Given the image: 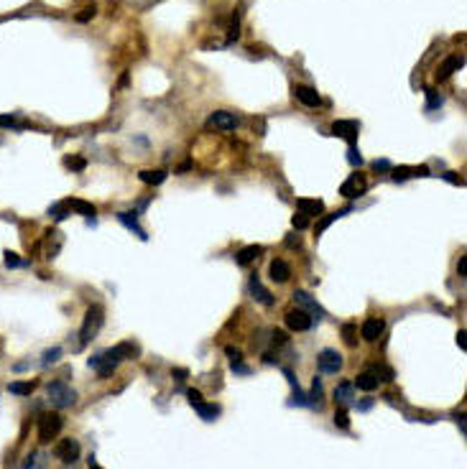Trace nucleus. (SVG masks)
<instances>
[{"label":"nucleus","instance_id":"7c9ffc66","mask_svg":"<svg viewBox=\"0 0 467 469\" xmlns=\"http://www.w3.org/2000/svg\"><path fill=\"white\" fill-rule=\"evenodd\" d=\"M347 161H350L353 166H358V168L363 166V156H360V151L355 148V143H353V146H350V151H347Z\"/></svg>","mask_w":467,"mask_h":469},{"label":"nucleus","instance_id":"c03bdc74","mask_svg":"<svg viewBox=\"0 0 467 469\" xmlns=\"http://www.w3.org/2000/svg\"><path fill=\"white\" fill-rule=\"evenodd\" d=\"M23 469H38V454L28 456V461H26V466H23Z\"/></svg>","mask_w":467,"mask_h":469},{"label":"nucleus","instance_id":"f8f14e48","mask_svg":"<svg viewBox=\"0 0 467 469\" xmlns=\"http://www.w3.org/2000/svg\"><path fill=\"white\" fill-rule=\"evenodd\" d=\"M250 293H253V299H255L258 304H263V306H274V296H271V291L260 283L258 276L250 278Z\"/></svg>","mask_w":467,"mask_h":469},{"label":"nucleus","instance_id":"ddd939ff","mask_svg":"<svg viewBox=\"0 0 467 469\" xmlns=\"http://www.w3.org/2000/svg\"><path fill=\"white\" fill-rule=\"evenodd\" d=\"M294 95H296V100L301 102V105H306V107H317L322 100H319V92L314 90V87H306V84H296L294 87Z\"/></svg>","mask_w":467,"mask_h":469},{"label":"nucleus","instance_id":"20e7f679","mask_svg":"<svg viewBox=\"0 0 467 469\" xmlns=\"http://www.w3.org/2000/svg\"><path fill=\"white\" fill-rule=\"evenodd\" d=\"M105 311H102V306H90L87 309V314H85V321H82V331H80V337H82V345H87L92 337H95V334L100 331V326H102V316Z\"/></svg>","mask_w":467,"mask_h":469},{"label":"nucleus","instance_id":"393cba45","mask_svg":"<svg viewBox=\"0 0 467 469\" xmlns=\"http://www.w3.org/2000/svg\"><path fill=\"white\" fill-rule=\"evenodd\" d=\"M49 215L54 217V220H66L69 217V202H59V204H54V207H49Z\"/></svg>","mask_w":467,"mask_h":469},{"label":"nucleus","instance_id":"de8ad7c7","mask_svg":"<svg viewBox=\"0 0 467 469\" xmlns=\"http://www.w3.org/2000/svg\"><path fill=\"white\" fill-rule=\"evenodd\" d=\"M232 370H235V372H243V375H245V372H250V370H248L245 365H240V362H232Z\"/></svg>","mask_w":467,"mask_h":469},{"label":"nucleus","instance_id":"c85d7f7f","mask_svg":"<svg viewBox=\"0 0 467 469\" xmlns=\"http://www.w3.org/2000/svg\"><path fill=\"white\" fill-rule=\"evenodd\" d=\"M342 334H345V345H347V347H355V345H358V339H355V326H353V324H345V326H342Z\"/></svg>","mask_w":467,"mask_h":469},{"label":"nucleus","instance_id":"c9c22d12","mask_svg":"<svg viewBox=\"0 0 467 469\" xmlns=\"http://www.w3.org/2000/svg\"><path fill=\"white\" fill-rule=\"evenodd\" d=\"M3 255H6V265H8V268H18V265H23V260H21V258H18L16 252H11V250H6Z\"/></svg>","mask_w":467,"mask_h":469},{"label":"nucleus","instance_id":"a878e982","mask_svg":"<svg viewBox=\"0 0 467 469\" xmlns=\"http://www.w3.org/2000/svg\"><path fill=\"white\" fill-rule=\"evenodd\" d=\"M355 186H358V174H353V176L340 186V194H342V196H360V194L355 191Z\"/></svg>","mask_w":467,"mask_h":469},{"label":"nucleus","instance_id":"2eb2a0df","mask_svg":"<svg viewBox=\"0 0 467 469\" xmlns=\"http://www.w3.org/2000/svg\"><path fill=\"white\" fill-rule=\"evenodd\" d=\"M268 273H271V281L276 283H286L291 278V265L286 260H274L271 268H268Z\"/></svg>","mask_w":467,"mask_h":469},{"label":"nucleus","instance_id":"58836bf2","mask_svg":"<svg viewBox=\"0 0 467 469\" xmlns=\"http://www.w3.org/2000/svg\"><path fill=\"white\" fill-rule=\"evenodd\" d=\"M186 398H189L191 406L194 403H202V393H199V390H186Z\"/></svg>","mask_w":467,"mask_h":469},{"label":"nucleus","instance_id":"6e6552de","mask_svg":"<svg viewBox=\"0 0 467 469\" xmlns=\"http://www.w3.org/2000/svg\"><path fill=\"white\" fill-rule=\"evenodd\" d=\"M286 326H289L291 331H306V329H312V316H309V311H304V309L289 311V314H286Z\"/></svg>","mask_w":467,"mask_h":469},{"label":"nucleus","instance_id":"39448f33","mask_svg":"<svg viewBox=\"0 0 467 469\" xmlns=\"http://www.w3.org/2000/svg\"><path fill=\"white\" fill-rule=\"evenodd\" d=\"M317 365H319V370H322L324 375H337V372L342 370L345 360H342V355H340L337 350H322L319 357H317Z\"/></svg>","mask_w":467,"mask_h":469},{"label":"nucleus","instance_id":"dca6fc26","mask_svg":"<svg viewBox=\"0 0 467 469\" xmlns=\"http://www.w3.org/2000/svg\"><path fill=\"white\" fill-rule=\"evenodd\" d=\"M296 207H299V212L306 215V217H319V215L324 212V202H322V199H299Z\"/></svg>","mask_w":467,"mask_h":469},{"label":"nucleus","instance_id":"09e8293b","mask_svg":"<svg viewBox=\"0 0 467 469\" xmlns=\"http://www.w3.org/2000/svg\"><path fill=\"white\" fill-rule=\"evenodd\" d=\"M284 375L289 377V382H291L294 388H299V385H296V377H294V372H291V370H284Z\"/></svg>","mask_w":467,"mask_h":469},{"label":"nucleus","instance_id":"e433bc0d","mask_svg":"<svg viewBox=\"0 0 467 469\" xmlns=\"http://www.w3.org/2000/svg\"><path fill=\"white\" fill-rule=\"evenodd\" d=\"M64 163L69 166V168H74V171H85V166H87V161H85V158H66Z\"/></svg>","mask_w":467,"mask_h":469},{"label":"nucleus","instance_id":"1a4fd4ad","mask_svg":"<svg viewBox=\"0 0 467 469\" xmlns=\"http://www.w3.org/2000/svg\"><path fill=\"white\" fill-rule=\"evenodd\" d=\"M358 130H360V125L355 120H337L335 125H332V133L340 136V138H345V141H350V146L358 141Z\"/></svg>","mask_w":467,"mask_h":469},{"label":"nucleus","instance_id":"412c9836","mask_svg":"<svg viewBox=\"0 0 467 469\" xmlns=\"http://www.w3.org/2000/svg\"><path fill=\"white\" fill-rule=\"evenodd\" d=\"M353 382H340L337 388H335V400L340 406H347V403H353Z\"/></svg>","mask_w":467,"mask_h":469},{"label":"nucleus","instance_id":"4468645a","mask_svg":"<svg viewBox=\"0 0 467 469\" xmlns=\"http://www.w3.org/2000/svg\"><path fill=\"white\" fill-rule=\"evenodd\" d=\"M462 66H464V56H447V59L442 61V66H439L437 77H439V79H447V77H452L454 72H459Z\"/></svg>","mask_w":467,"mask_h":469},{"label":"nucleus","instance_id":"ea45409f","mask_svg":"<svg viewBox=\"0 0 467 469\" xmlns=\"http://www.w3.org/2000/svg\"><path fill=\"white\" fill-rule=\"evenodd\" d=\"M225 352H227V357H230L232 362H240V357H243L238 347H225Z\"/></svg>","mask_w":467,"mask_h":469},{"label":"nucleus","instance_id":"423d86ee","mask_svg":"<svg viewBox=\"0 0 467 469\" xmlns=\"http://www.w3.org/2000/svg\"><path fill=\"white\" fill-rule=\"evenodd\" d=\"M54 456L61 461V464H74L80 459V441L74 439H61L56 446H54Z\"/></svg>","mask_w":467,"mask_h":469},{"label":"nucleus","instance_id":"cd10ccee","mask_svg":"<svg viewBox=\"0 0 467 469\" xmlns=\"http://www.w3.org/2000/svg\"><path fill=\"white\" fill-rule=\"evenodd\" d=\"M59 357H61V347H51V350H46V352H44L41 365H44V367H49V365H54Z\"/></svg>","mask_w":467,"mask_h":469},{"label":"nucleus","instance_id":"37998d69","mask_svg":"<svg viewBox=\"0 0 467 469\" xmlns=\"http://www.w3.org/2000/svg\"><path fill=\"white\" fill-rule=\"evenodd\" d=\"M373 168H375V171H388L391 163H388L385 158H380V161H373Z\"/></svg>","mask_w":467,"mask_h":469},{"label":"nucleus","instance_id":"4be33fe9","mask_svg":"<svg viewBox=\"0 0 467 469\" xmlns=\"http://www.w3.org/2000/svg\"><path fill=\"white\" fill-rule=\"evenodd\" d=\"M194 411L199 413V418H205V421H215L217 416H220V408L217 406H212V403H194Z\"/></svg>","mask_w":467,"mask_h":469},{"label":"nucleus","instance_id":"6ab92c4d","mask_svg":"<svg viewBox=\"0 0 467 469\" xmlns=\"http://www.w3.org/2000/svg\"><path fill=\"white\" fill-rule=\"evenodd\" d=\"M355 388H360V390H365V393H373V390L378 388V377H375L370 370H365V372H360V375L355 377Z\"/></svg>","mask_w":467,"mask_h":469},{"label":"nucleus","instance_id":"3c124183","mask_svg":"<svg viewBox=\"0 0 467 469\" xmlns=\"http://www.w3.org/2000/svg\"><path fill=\"white\" fill-rule=\"evenodd\" d=\"M87 464H90V469H102V466L95 461V456H90V461H87Z\"/></svg>","mask_w":467,"mask_h":469},{"label":"nucleus","instance_id":"f03ea898","mask_svg":"<svg viewBox=\"0 0 467 469\" xmlns=\"http://www.w3.org/2000/svg\"><path fill=\"white\" fill-rule=\"evenodd\" d=\"M46 395L51 400V406H56V408H69V406L77 403V393L66 382H59V380L46 385Z\"/></svg>","mask_w":467,"mask_h":469},{"label":"nucleus","instance_id":"f704fd0d","mask_svg":"<svg viewBox=\"0 0 467 469\" xmlns=\"http://www.w3.org/2000/svg\"><path fill=\"white\" fill-rule=\"evenodd\" d=\"M240 38V26H238V13L232 16V26H230V36H227V44L238 41Z\"/></svg>","mask_w":467,"mask_h":469},{"label":"nucleus","instance_id":"8fccbe9b","mask_svg":"<svg viewBox=\"0 0 467 469\" xmlns=\"http://www.w3.org/2000/svg\"><path fill=\"white\" fill-rule=\"evenodd\" d=\"M171 375H176V380H184L186 377V370H174Z\"/></svg>","mask_w":467,"mask_h":469},{"label":"nucleus","instance_id":"c756f323","mask_svg":"<svg viewBox=\"0 0 467 469\" xmlns=\"http://www.w3.org/2000/svg\"><path fill=\"white\" fill-rule=\"evenodd\" d=\"M0 127H11V130H18V127H23L13 115H0Z\"/></svg>","mask_w":467,"mask_h":469},{"label":"nucleus","instance_id":"5701e85b","mask_svg":"<svg viewBox=\"0 0 467 469\" xmlns=\"http://www.w3.org/2000/svg\"><path fill=\"white\" fill-rule=\"evenodd\" d=\"M69 209H74V212H80V215H85L87 220L97 215V209H95V207H92L90 202H82V199H69Z\"/></svg>","mask_w":467,"mask_h":469},{"label":"nucleus","instance_id":"a211bd4d","mask_svg":"<svg viewBox=\"0 0 467 469\" xmlns=\"http://www.w3.org/2000/svg\"><path fill=\"white\" fill-rule=\"evenodd\" d=\"M260 252H263V247H260V245H248V247H243V250L235 255V260H238V265H243V268H245V265H250V263H253V260L260 255Z\"/></svg>","mask_w":467,"mask_h":469},{"label":"nucleus","instance_id":"a18cd8bd","mask_svg":"<svg viewBox=\"0 0 467 469\" xmlns=\"http://www.w3.org/2000/svg\"><path fill=\"white\" fill-rule=\"evenodd\" d=\"M457 271H459V276H467V258H464V255H462L459 263H457Z\"/></svg>","mask_w":467,"mask_h":469},{"label":"nucleus","instance_id":"b1692460","mask_svg":"<svg viewBox=\"0 0 467 469\" xmlns=\"http://www.w3.org/2000/svg\"><path fill=\"white\" fill-rule=\"evenodd\" d=\"M138 176H141L143 184H151V186H159V184L166 181V171H141Z\"/></svg>","mask_w":467,"mask_h":469},{"label":"nucleus","instance_id":"4c0bfd02","mask_svg":"<svg viewBox=\"0 0 467 469\" xmlns=\"http://www.w3.org/2000/svg\"><path fill=\"white\" fill-rule=\"evenodd\" d=\"M312 398L317 400V403H319V398H322V382H319V377H314V385H312ZM314 400H312V403H314Z\"/></svg>","mask_w":467,"mask_h":469},{"label":"nucleus","instance_id":"79ce46f5","mask_svg":"<svg viewBox=\"0 0 467 469\" xmlns=\"http://www.w3.org/2000/svg\"><path fill=\"white\" fill-rule=\"evenodd\" d=\"M92 16H95V8H85V13H80V16H77V21H80V23H85V21H90Z\"/></svg>","mask_w":467,"mask_h":469},{"label":"nucleus","instance_id":"bb28decb","mask_svg":"<svg viewBox=\"0 0 467 469\" xmlns=\"http://www.w3.org/2000/svg\"><path fill=\"white\" fill-rule=\"evenodd\" d=\"M8 390H11L13 395H31V393H33V382H11Z\"/></svg>","mask_w":467,"mask_h":469},{"label":"nucleus","instance_id":"f3484780","mask_svg":"<svg viewBox=\"0 0 467 469\" xmlns=\"http://www.w3.org/2000/svg\"><path fill=\"white\" fill-rule=\"evenodd\" d=\"M118 220H120V222H123V225H125L128 230H133V232H136V235H138L141 240H148L146 230H143V227L138 225V217H136V212H120V215H118Z\"/></svg>","mask_w":467,"mask_h":469},{"label":"nucleus","instance_id":"7ed1b4c3","mask_svg":"<svg viewBox=\"0 0 467 469\" xmlns=\"http://www.w3.org/2000/svg\"><path fill=\"white\" fill-rule=\"evenodd\" d=\"M64 429V418L59 413H44L38 418V441L41 444H49L51 439H56Z\"/></svg>","mask_w":467,"mask_h":469},{"label":"nucleus","instance_id":"f257e3e1","mask_svg":"<svg viewBox=\"0 0 467 469\" xmlns=\"http://www.w3.org/2000/svg\"><path fill=\"white\" fill-rule=\"evenodd\" d=\"M138 355H141V347H138V345H133V342H120V345H115V347H110V350H105V352L90 357L87 365L95 367L100 377H110V375L115 372V367H118L123 360H133V357H138Z\"/></svg>","mask_w":467,"mask_h":469},{"label":"nucleus","instance_id":"9d476101","mask_svg":"<svg viewBox=\"0 0 467 469\" xmlns=\"http://www.w3.org/2000/svg\"><path fill=\"white\" fill-rule=\"evenodd\" d=\"M294 304H296V309H304V311L319 314V319L327 316V311H324V309L317 304V299H312V293H306V291H294Z\"/></svg>","mask_w":467,"mask_h":469},{"label":"nucleus","instance_id":"473e14b6","mask_svg":"<svg viewBox=\"0 0 467 469\" xmlns=\"http://www.w3.org/2000/svg\"><path fill=\"white\" fill-rule=\"evenodd\" d=\"M291 225H294V230H306L309 227V217L306 215H294V220H291Z\"/></svg>","mask_w":467,"mask_h":469},{"label":"nucleus","instance_id":"0eeeda50","mask_svg":"<svg viewBox=\"0 0 467 469\" xmlns=\"http://www.w3.org/2000/svg\"><path fill=\"white\" fill-rule=\"evenodd\" d=\"M238 122H240L238 115H232V112H227V110H217V112H212L210 120H207V125H210V127H217V130H235Z\"/></svg>","mask_w":467,"mask_h":469},{"label":"nucleus","instance_id":"aec40b11","mask_svg":"<svg viewBox=\"0 0 467 469\" xmlns=\"http://www.w3.org/2000/svg\"><path fill=\"white\" fill-rule=\"evenodd\" d=\"M350 212H353V207H345V209H337V212H332V215L322 217V220H319V225L314 227V232H317V235H322V232H324V230H327L332 222H335V220H340V217H345V215H350Z\"/></svg>","mask_w":467,"mask_h":469},{"label":"nucleus","instance_id":"2f4dec72","mask_svg":"<svg viewBox=\"0 0 467 469\" xmlns=\"http://www.w3.org/2000/svg\"><path fill=\"white\" fill-rule=\"evenodd\" d=\"M424 92H426V100H429V105H426L429 110H434V107H442V97H439V95H437L434 90H424Z\"/></svg>","mask_w":467,"mask_h":469},{"label":"nucleus","instance_id":"49530a36","mask_svg":"<svg viewBox=\"0 0 467 469\" xmlns=\"http://www.w3.org/2000/svg\"><path fill=\"white\" fill-rule=\"evenodd\" d=\"M464 337H467V334H464V329H459V331H457V345H459V350H464V347H467Z\"/></svg>","mask_w":467,"mask_h":469},{"label":"nucleus","instance_id":"a19ab883","mask_svg":"<svg viewBox=\"0 0 467 469\" xmlns=\"http://www.w3.org/2000/svg\"><path fill=\"white\" fill-rule=\"evenodd\" d=\"M274 345H276V347H281V345H286V334H284V331H279V329L274 331Z\"/></svg>","mask_w":467,"mask_h":469},{"label":"nucleus","instance_id":"72a5a7b5","mask_svg":"<svg viewBox=\"0 0 467 469\" xmlns=\"http://www.w3.org/2000/svg\"><path fill=\"white\" fill-rule=\"evenodd\" d=\"M335 426H340V429H347V426H350V418H347V411H345V408H340V411L335 413Z\"/></svg>","mask_w":467,"mask_h":469},{"label":"nucleus","instance_id":"9b49d317","mask_svg":"<svg viewBox=\"0 0 467 469\" xmlns=\"http://www.w3.org/2000/svg\"><path fill=\"white\" fill-rule=\"evenodd\" d=\"M383 329H385V324H383V319H375V316H370V319H365L363 321V329H360V334H363V339L365 342H375L380 334H383Z\"/></svg>","mask_w":467,"mask_h":469}]
</instances>
